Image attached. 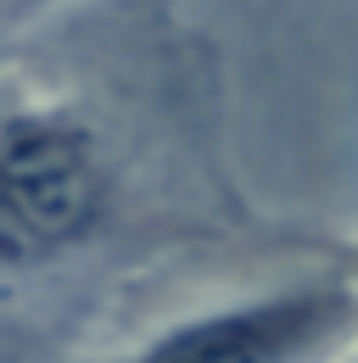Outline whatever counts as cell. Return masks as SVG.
Returning a JSON list of instances; mask_svg holds the SVG:
<instances>
[{
    "instance_id": "obj_1",
    "label": "cell",
    "mask_w": 358,
    "mask_h": 363,
    "mask_svg": "<svg viewBox=\"0 0 358 363\" xmlns=\"http://www.w3.org/2000/svg\"><path fill=\"white\" fill-rule=\"evenodd\" d=\"M101 207L85 129L62 118L0 123V263H28L79 240Z\"/></svg>"
},
{
    "instance_id": "obj_2",
    "label": "cell",
    "mask_w": 358,
    "mask_h": 363,
    "mask_svg": "<svg viewBox=\"0 0 358 363\" xmlns=\"http://www.w3.org/2000/svg\"><path fill=\"white\" fill-rule=\"evenodd\" d=\"M336 313H342L336 296H297V302H274V308H246V313L179 330L140 363H286Z\"/></svg>"
}]
</instances>
